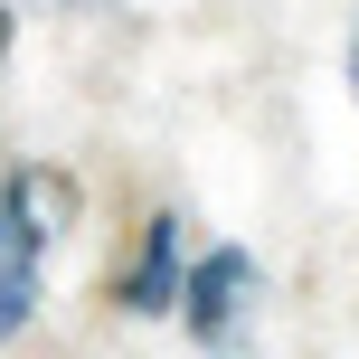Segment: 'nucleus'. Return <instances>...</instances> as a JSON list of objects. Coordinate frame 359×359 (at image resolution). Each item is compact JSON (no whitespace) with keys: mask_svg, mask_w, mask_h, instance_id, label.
<instances>
[{"mask_svg":"<svg viewBox=\"0 0 359 359\" xmlns=\"http://www.w3.org/2000/svg\"><path fill=\"white\" fill-rule=\"evenodd\" d=\"M57 180H29L19 170L10 180V208H0V331H29V312H38V236L57 227Z\"/></svg>","mask_w":359,"mask_h":359,"instance_id":"obj_1","label":"nucleus"},{"mask_svg":"<svg viewBox=\"0 0 359 359\" xmlns=\"http://www.w3.org/2000/svg\"><path fill=\"white\" fill-rule=\"evenodd\" d=\"M255 293V265L246 246H208L189 265V293H180V312H189V341H236V312H246Z\"/></svg>","mask_w":359,"mask_h":359,"instance_id":"obj_2","label":"nucleus"},{"mask_svg":"<svg viewBox=\"0 0 359 359\" xmlns=\"http://www.w3.org/2000/svg\"><path fill=\"white\" fill-rule=\"evenodd\" d=\"M180 293H189V274H180V217H151V227H142V265H133L123 303H133V312H180Z\"/></svg>","mask_w":359,"mask_h":359,"instance_id":"obj_3","label":"nucleus"},{"mask_svg":"<svg viewBox=\"0 0 359 359\" xmlns=\"http://www.w3.org/2000/svg\"><path fill=\"white\" fill-rule=\"evenodd\" d=\"M350 86H359V19H350Z\"/></svg>","mask_w":359,"mask_h":359,"instance_id":"obj_4","label":"nucleus"}]
</instances>
